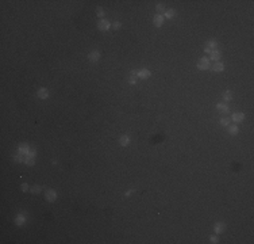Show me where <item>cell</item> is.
Here are the masks:
<instances>
[{"mask_svg":"<svg viewBox=\"0 0 254 244\" xmlns=\"http://www.w3.org/2000/svg\"><path fill=\"white\" fill-rule=\"evenodd\" d=\"M30 191H31L32 194H41V191H42V187H41L39 184H34L32 187H30Z\"/></svg>","mask_w":254,"mask_h":244,"instance_id":"7402d4cb","label":"cell"},{"mask_svg":"<svg viewBox=\"0 0 254 244\" xmlns=\"http://www.w3.org/2000/svg\"><path fill=\"white\" fill-rule=\"evenodd\" d=\"M45 199L47 202H54L57 199V191L53 190V189H49V190H46L45 193Z\"/></svg>","mask_w":254,"mask_h":244,"instance_id":"3957f363","label":"cell"},{"mask_svg":"<svg viewBox=\"0 0 254 244\" xmlns=\"http://www.w3.org/2000/svg\"><path fill=\"white\" fill-rule=\"evenodd\" d=\"M227 132H229L231 136H235V134H238L239 129H238V126L234 124V125H229V126H227Z\"/></svg>","mask_w":254,"mask_h":244,"instance_id":"ac0fdd59","label":"cell"},{"mask_svg":"<svg viewBox=\"0 0 254 244\" xmlns=\"http://www.w3.org/2000/svg\"><path fill=\"white\" fill-rule=\"evenodd\" d=\"M88 60L91 63H97L100 60V52L99 50H92L91 53L88 54Z\"/></svg>","mask_w":254,"mask_h":244,"instance_id":"5b68a950","label":"cell"},{"mask_svg":"<svg viewBox=\"0 0 254 244\" xmlns=\"http://www.w3.org/2000/svg\"><path fill=\"white\" fill-rule=\"evenodd\" d=\"M155 10L158 11V14H164V12H165V10H166V8H165V6H164L162 3H158V4H157V6H155Z\"/></svg>","mask_w":254,"mask_h":244,"instance_id":"cb8c5ba5","label":"cell"},{"mask_svg":"<svg viewBox=\"0 0 254 244\" xmlns=\"http://www.w3.org/2000/svg\"><path fill=\"white\" fill-rule=\"evenodd\" d=\"M231 99H233V92L229 91V90L223 92V100H224V102H230Z\"/></svg>","mask_w":254,"mask_h":244,"instance_id":"ffe728a7","label":"cell"},{"mask_svg":"<svg viewBox=\"0 0 254 244\" xmlns=\"http://www.w3.org/2000/svg\"><path fill=\"white\" fill-rule=\"evenodd\" d=\"M37 95H38V98H41V99H47L49 98V91L46 88H39L38 92H37Z\"/></svg>","mask_w":254,"mask_h":244,"instance_id":"9a60e30c","label":"cell"},{"mask_svg":"<svg viewBox=\"0 0 254 244\" xmlns=\"http://www.w3.org/2000/svg\"><path fill=\"white\" fill-rule=\"evenodd\" d=\"M137 79H138V76H137V71H131L130 78L127 79V81H128L130 84H135V83H137Z\"/></svg>","mask_w":254,"mask_h":244,"instance_id":"d6986e66","label":"cell"},{"mask_svg":"<svg viewBox=\"0 0 254 244\" xmlns=\"http://www.w3.org/2000/svg\"><path fill=\"white\" fill-rule=\"evenodd\" d=\"M216 46H218V42H216L215 39H208V41L204 43V52L210 54L211 52H214V50L216 49Z\"/></svg>","mask_w":254,"mask_h":244,"instance_id":"7a4b0ae2","label":"cell"},{"mask_svg":"<svg viewBox=\"0 0 254 244\" xmlns=\"http://www.w3.org/2000/svg\"><path fill=\"white\" fill-rule=\"evenodd\" d=\"M216 110H218L219 113H224V114H227L230 111V107H229V105H226L224 102H219L218 105H216Z\"/></svg>","mask_w":254,"mask_h":244,"instance_id":"8992f818","label":"cell"},{"mask_svg":"<svg viewBox=\"0 0 254 244\" xmlns=\"http://www.w3.org/2000/svg\"><path fill=\"white\" fill-rule=\"evenodd\" d=\"M20 189H22V191H28L30 190V187H28V184L27 183H22V186H20Z\"/></svg>","mask_w":254,"mask_h":244,"instance_id":"f546056e","label":"cell"},{"mask_svg":"<svg viewBox=\"0 0 254 244\" xmlns=\"http://www.w3.org/2000/svg\"><path fill=\"white\" fill-rule=\"evenodd\" d=\"M109 27H111V23H109L107 19L103 18V19H100V21L97 22V28H99L100 31H107Z\"/></svg>","mask_w":254,"mask_h":244,"instance_id":"277c9868","label":"cell"},{"mask_svg":"<svg viewBox=\"0 0 254 244\" xmlns=\"http://www.w3.org/2000/svg\"><path fill=\"white\" fill-rule=\"evenodd\" d=\"M210 57H211V60H214L215 63H218V61H220V57H222V52L219 49H215L214 52H211L210 53Z\"/></svg>","mask_w":254,"mask_h":244,"instance_id":"8fae6325","label":"cell"},{"mask_svg":"<svg viewBox=\"0 0 254 244\" xmlns=\"http://www.w3.org/2000/svg\"><path fill=\"white\" fill-rule=\"evenodd\" d=\"M153 23H154L155 27H161L164 23V15L161 14H155L154 18H153Z\"/></svg>","mask_w":254,"mask_h":244,"instance_id":"52a82bcc","label":"cell"},{"mask_svg":"<svg viewBox=\"0 0 254 244\" xmlns=\"http://www.w3.org/2000/svg\"><path fill=\"white\" fill-rule=\"evenodd\" d=\"M174 16H176V10H173V8H168L164 12V18H166V19H172Z\"/></svg>","mask_w":254,"mask_h":244,"instance_id":"2e32d148","label":"cell"},{"mask_svg":"<svg viewBox=\"0 0 254 244\" xmlns=\"http://www.w3.org/2000/svg\"><path fill=\"white\" fill-rule=\"evenodd\" d=\"M134 191H135V190H134V189H131V190H128V191H126V194H124V195H126V197H130V195H131V194H133V193H134Z\"/></svg>","mask_w":254,"mask_h":244,"instance_id":"4dcf8cb0","label":"cell"},{"mask_svg":"<svg viewBox=\"0 0 254 244\" xmlns=\"http://www.w3.org/2000/svg\"><path fill=\"white\" fill-rule=\"evenodd\" d=\"M119 144L122 145V147H127V145L130 144V137H128L127 134L120 136V138H119Z\"/></svg>","mask_w":254,"mask_h":244,"instance_id":"e0dca14e","label":"cell"},{"mask_svg":"<svg viewBox=\"0 0 254 244\" xmlns=\"http://www.w3.org/2000/svg\"><path fill=\"white\" fill-rule=\"evenodd\" d=\"M37 155V149L35 148H30V152H28L27 156H30V157H35Z\"/></svg>","mask_w":254,"mask_h":244,"instance_id":"f1b7e54d","label":"cell"},{"mask_svg":"<svg viewBox=\"0 0 254 244\" xmlns=\"http://www.w3.org/2000/svg\"><path fill=\"white\" fill-rule=\"evenodd\" d=\"M214 72H216V73H219V72H223L224 71V64L222 63V61H218V63L214 64V67L211 68Z\"/></svg>","mask_w":254,"mask_h":244,"instance_id":"4fadbf2b","label":"cell"},{"mask_svg":"<svg viewBox=\"0 0 254 244\" xmlns=\"http://www.w3.org/2000/svg\"><path fill=\"white\" fill-rule=\"evenodd\" d=\"M111 27H112L114 30H119V28H122V23H120V22H114L112 25H111Z\"/></svg>","mask_w":254,"mask_h":244,"instance_id":"484cf974","label":"cell"},{"mask_svg":"<svg viewBox=\"0 0 254 244\" xmlns=\"http://www.w3.org/2000/svg\"><path fill=\"white\" fill-rule=\"evenodd\" d=\"M224 229H226V225H224L223 223H215V225H214V230H215L216 235L223 233V232H224Z\"/></svg>","mask_w":254,"mask_h":244,"instance_id":"7c38bea8","label":"cell"},{"mask_svg":"<svg viewBox=\"0 0 254 244\" xmlns=\"http://www.w3.org/2000/svg\"><path fill=\"white\" fill-rule=\"evenodd\" d=\"M210 243H214V244L219 243L218 236H216V235H211V236H210Z\"/></svg>","mask_w":254,"mask_h":244,"instance_id":"4316f807","label":"cell"},{"mask_svg":"<svg viewBox=\"0 0 254 244\" xmlns=\"http://www.w3.org/2000/svg\"><path fill=\"white\" fill-rule=\"evenodd\" d=\"M28 152H30V147H28V144H19L18 153H20V155H23V156H27Z\"/></svg>","mask_w":254,"mask_h":244,"instance_id":"ba28073f","label":"cell"},{"mask_svg":"<svg viewBox=\"0 0 254 244\" xmlns=\"http://www.w3.org/2000/svg\"><path fill=\"white\" fill-rule=\"evenodd\" d=\"M96 15H97V16H100V18H102V16H104V10H103L102 7H97V8H96Z\"/></svg>","mask_w":254,"mask_h":244,"instance_id":"83f0119b","label":"cell"},{"mask_svg":"<svg viewBox=\"0 0 254 244\" xmlns=\"http://www.w3.org/2000/svg\"><path fill=\"white\" fill-rule=\"evenodd\" d=\"M231 120H233L235 124H239V122H242V121L245 120V114L241 113V111H238V113H234L233 115H231Z\"/></svg>","mask_w":254,"mask_h":244,"instance_id":"30bf717a","label":"cell"},{"mask_svg":"<svg viewBox=\"0 0 254 244\" xmlns=\"http://www.w3.org/2000/svg\"><path fill=\"white\" fill-rule=\"evenodd\" d=\"M14 161L15 163H22V161H25V157H23V155H20V153H15L14 155Z\"/></svg>","mask_w":254,"mask_h":244,"instance_id":"603a6c76","label":"cell"},{"mask_svg":"<svg viewBox=\"0 0 254 244\" xmlns=\"http://www.w3.org/2000/svg\"><path fill=\"white\" fill-rule=\"evenodd\" d=\"M25 223H26V216L23 214V213H19L18 216L15 217V224L19 225V226H22V225H25Z\"/></svg>","mask_w":254,"mask_h":244,"instance_id":"5bb4252c","label":"cell"},{"mask_svg":"<svg viewBox=\"0 0 254 244\" xmlns=\"http://www.w3.org/2000/svg\"><path fill=\"white\" fill-rule=\"evenodd\" d=\"M219 124L222 125V126H229L230 125V118H220V121H219Z\"/></svg>","mask_w":254,"mask_h":244,"instance_id":"d4e9b609","label":"cell"},{"mask_svg":"<svg viewBox=\"0 0 254 244\" xmlns=\"http://www.w3.org/2000/svg\"><path fill=\"white\" fill-rule=\"evenodd\" d=\"M210 67H211V63H210V58H207V57H201L200 60L198 61V68L200 71L210 69Z\"/></svg>","mask_w":254,"mask_h":244,"instance_id":"6da1fadb","label":"cell"},{"mask_svg":"<svg viewBox=\"0 0 254 244\" xmlns=\"http://www.w3.org/2000/svg\"><path fill=\"white\" fill-rule=\"evenodd\" d=\"M137 76L139 79H147L150 76V71L147 68H141L139 71H137Z\"/></svg>","mask_w":254,"mask_h":244,"instance_id":"9c48e42d","label":"cell"},{"mask_svg":"<svg viewBox=\"0 0 254 244\" xmlns=\"http://www.w3.org/2000/svg\"><path fill=\"white\" fill-rule=\"evenodd\" d=\"M23 163H26L27 166H34L35 164V157H30V156H25V161Z\"/></svg>","mask_w":254,"mask_h":244,"instance_id":"44dd1931","label":"cell"}]
</instances>
